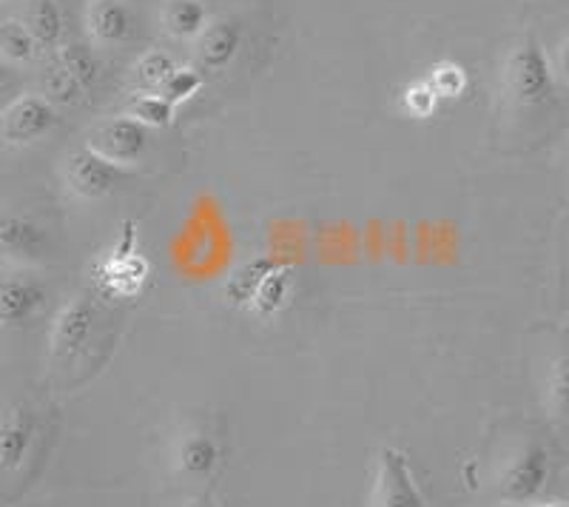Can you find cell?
<instances>
[{
	"mask_svg": "<svg viewBox=\"0 0 569 507\" xmlns=\"http://www.w3.org/2000/svg\"><path fill=\"white\" fill-rule=\"evenodd\" d=\"M501 89L505 98L516 106H550L558 95V80L550 58L543 54L536 34H525L505 54L501 63Z\"/></svg>",
	"mask_w": 569,
	"mask_h": 507,
	"instance_id": "obj_1",
	"label": "cell"
},
{
	"mask_svg": "<svg viewBox=\"0 0 569 507\" xmlns=\"http://www.w3.org/2000/svg\"><path fill=\"white\" fill-rule=\"evenodd\" d=\"M27 29L34 38V43L46 46V49H58L63 43L66 20L63 9L58 7V0H34L27 12Z\"/></svg>",
	"mask_w": 569,
	"mask_h": 507,
	"instance_id": "obj_15",
	"label": "cell"
},
{
	"mask_svg": "<svg viewBox=\"0 0 569 507\" xmlns=\"http://www.w3.org/2000/svg\"><path fill=\"white\" fill-rule=\"evenodd\" d=\"M86 32L98 46H123L134 34V12L126 0H91L86 9Z\"/></svg>",
	"mask_w": 569,
	"mask_h": 507,
	"instance_id": "obj_12",
	"label": "cell"
},
{
	"mask_svg": "<svg viewBox=\"0 0 569 507\" xmlns=\"http://www.w3.org/2000/svg\"><path fill=\"white\" fill-rule=\"evenodd\" d=\"M58 49H60L58 63L63 66L71 78L78 80L80 89L83 91L94 89L100 80V63L94 60L91 49H86V46L80 43H66V46H58Z\"/></svg>",
	"mask_w": 569,
	"mask_h": 507,
	"instance_id": "obj_17",
	"label": "cell"
},
{
	"mask_svg": "<svg viewBox=\"0 0 569 507\" xmlns=\"http://www.w3.org/2000/svg\"><path fill=\"white\" fill-rule=\"evenodd\" d=\"M174 66L177 63L171 60V54L160 52V49H151V52L140 54V60L134 66V74L146 89H160L162 80L174 72Z\"/></svg>",
	"mask_w": 569,
	"mask_h": 507,
	"instance_id": "obj_24",
	"label": "cell"
},
{
	"mask_svg": "<svg viewBox=\"0 0 569 507\" xmlns=\"http://www.w3.org/2000/svg\"><path fill=\"white\" fill-rule=\"evenodd\" d=\"M94 274H98V282L106 294L126 299L140 294L142 282L149 277V262L131 246V235H126V240L98 262Z\"/></svg>",
	"mask_w": 569,
	"mask_h": 507,
	"instance_id": "obj_11",
	"label": "cell"
},
{
	"mask_svg": "<svg viewBox=\"0 0 569 507\" xmlns=\"http://www.w3.org/2000/svg\"><path fill=\"white\" fill-rule=\"evenodd\" d=\"M52 237L43 222L29 215H0V260L18 268H32L49 260Z\"/></svg>",
	"mask_w": 569,
	"mask_h": 507,
	"instance_id": "obj_4",
	"label": "cell"
},
{
	"mask_svg": "<svg viewBox=\"0 0 569 507\" xmlns=\"http://www.w3.org/2000/svg\"><path fill=\"white\" fill-rule=\"evenodd\" d=\"M291 294V280L284 271H268L262 274V280L257 282L251 294V306L257 308L259 317H271L284 306V299Z\"/></svg>",
	"mask_w": 569,
	"mask_h": 507,
	"instance_id": "obj_19",
	"label": "cell"
},
{
	"mask_svg": "<svg viewBox=\"0 0 569 507\" xmlns=\"http://www.w3.org/2000/svg\"><path fill=\"white\" fill-rule=\"evenodd\" d=\"M38 443V414L18 402L0 410V479L18 474Z\"/></svg>",
	"mask_w": 569,
	"mask_h": 507,
	"instance_id": "obj_10",
	"label": "cell"
},
{
	"mask_svg": "<svg viewBox=\"0 0 569 507\" xmlns=\"http://www.w3.org/2000/svg\"><path fill=\"white\" fill-rule=\"evenodd\" d=\"M242 38H246V32H242V23L237 18L208 20V27L197 38V54H200L202 66L213 69V72L228 69L240 54Z\"/></svg>",
	"mask_w": 569,
	"mask_h": 507,
	"instance_id": "obj_14",
	"label": "cell"
},
{
	"mask_svg": "<svg viewBox=\"0 0 569 507\" xmlns=\"http://www.w3.org/2000/svg\"><path fill=\"white\" fill-rule=\"evenodd\" d=\"M547 405L556 410V417H563V410H567V362L563 359L552 365L550 377H547Z\"/></svg>",
	"mask_w": 569,
	"mask_h": 507,
	"instance_id": "obj_26",
	"label": "cell"
},
{
	"mask_svg": "<svg viewBox=\"0 0 569 507\" xmlns=\"http://www.w3.org/2000/svg\"><path fill=\"white\" fill-rule=\"evenodd\" d=\"M46 291L43 282L32 274L14 271L0 277V334L23 331L43 314Z\"/></svg>",
	"mask_w": 569,
	"mask_h": 507,
	"instance_id": "obj_6",
	"label": "cell"
},
{
	"mask_svg": "<svg viewBox=\"0 0 569 507\" xmlns=\"http://www.w3.org/2000/svg\"><path fill=\"white\" fill-rule=\"evenodd\" d=\"M441 100L436 98V91L430 89L427 80H413L410 86H405L401 91V109L405 115H410L413 120H427L433 118L436 111H439Z\"/></svg>",
	"mask_w": 569,
	"mask_h": 507,
	"instance_id": "obj_23",
	"label": "cell"
},
{
	"mask_svg": "<svg viewBox=\"0 0 569 507\" xmlns=\"http://www.w3.org/2000/svg\"><path fill=\"white\" fill-rule=\"evenodd\" d=\"M174 109L169 100L160 98L157 91H149V95H137L129 103V118H134L137 123L146 126V129H169L174 123Z\"/></svg>",
	"mask_w": 569,
	"mask_h": 507,
	"instance_id": "obj_18",
	"label": "cell"
},
{
	"mask_svg": "<svg viewBox=\"0 0 569 507\" xmlns=\"http://www.w3.org/2000/svg\"><path fill=\"white\" fill-rule=\"evenodd\" d=\"M222 448L206 430H186L174 445V470L186 479H211L220 468Z\"/></svg>",
	"mask_w": 569,
	"mask_h": 507,
	"instance_id": "obj_13",
	"label": "cell"
},
{
	"mask_svg": "<svg viewBox=\"0 0 569 507\" xmlns=\"http://www.w3.org/2000/svg\"><path fill=\"white\" fill-rule=\"evenodd\" d=\"M149 146V129L129 115L100 120V123L91 126L89 137H86V149H91L109 163L120 166V169H131V166L140 163Z\"/></svg>",
	"mask_w": 569,
	"mask_h": 507,
	"instance_id": "obj_3",
	"label": "cell"
},
{
	"mask_svg": "<svg viewBox=\"0 0 569 507\" xmlns=\"http://www.w3.org/2000/svg\"><path fill=\"white\" fill-rule=\"evenodd\" d=\"M98 322V308L86 297H71L60 306L49 326V365L52 368H69L89 351L91 334Z\"/></svg>",
	"mask_w": 569,
	"mask_h": 507,
	"instance_id": "obj_2",
	"label": "cell"
},
{
	"mask_svg": "<svg viewBox=\"0 0 569 507\" xmlns=\"http://www.w3.org/2000/svg\"><path fill=\"white\" fill-rule=\"evenodd\" d=\"M550 481V450L530 443L507 463L501 476V499L512 505H530L547 490Z\"/></svg>",
	"mask_w": 569,
	"mask_h": 507,
	"instance_id": "obj_7",
	"label": "cell"
},
{
	"mask_svg": "<svg viewBox=\"0 0 569 507\" xmlns=\"http://www.w3.org/2000/svg\"><path fill=\"white\" fill-rule=\"evenodd\" d=\"M202 83H206V78H202L197 69H191V66H186V69L174 66V72L162 80L160 89H157V95L169 100L171 106H177V103H186V100L194 98L197 91L202 89Z\"/></svg>",
	"mask_w": 569,
	"mask_h": 507,
	"instance_id": "obj_22",
	"label": "cell"
},
{
	"mask_svg": "<svg viewBox=\"0 0 569 507\" xmlns=\"http://www.w3.org/2000/svg\"><path fill=\"white\" fill-rule=\"evenodd\" d=\"M194 507H217V505H213V501H211V499H208V496H206V499L194 501Z\"/></svg>",
	"mask_w": 569,
	"mask_h": 507,
	"instance_id": "obj_28",
	"label": "cell"
},
{
	"mask_svg": "<svg viewBox=\"0 0 569 507\" xmlns=\"http://www.w3.org/2000/svg\"><path fill=\"white\" fill-rule=\"evenodd\" d=\"M7 80H9V69H7V63L0 60V91H3V86H7Z\"/></svg>",
	"mask_w": 569,
	"mask_h": 507,
	"instance_id": "obj_27",
	"label": "cell"
},
{
	"mask_svg": "<svg viewBox=\"0 0 569 507\" xmlns=\"http://www.w3.org/2000/svg\"><path fill=\"white\" fill-rule=\"evenodd\" d=\"M208 9L202 0H169L162 9V23L177 40H197L208 27Z\"/></svg>",
	"mask_w": 569,
	"mask_h": 507,
	"instance_id": "obj_16",
	"label": "cell"
},
{
	"mask_svg": "<svg viewBox=\"0 0 569 507\" xmlns=\"http://www.w3.org/2000/svg\"><path fill=\"white\" fill-rule=\"evenodd\" d=\"M58 126V109L40 95H23L12 100L0 115V137L9 146H29L43 140Z\"/></svg>",
	"mask_w": 569,
	"mask_h": 507,
	"instance_id": "obj_8",
	"label": "cell"
},
{
	"mask_svg": "<svg viewBox=\"0 0 569 507\" xmlns=\"http://www.w3.org/2000/svg\"><path fill=\"white\" fill-rule=\"evenodd\" d=\"M46 95H49L46 100H52V103H78L83 89L78 86V80L66 72L63 66L54 63L52 69L46 72Z\"/></svg>",
	"mask_w": 569,
	"mask_h": 507,
	"instance_id": "obj_25",
	"label": "cell"
},
{
	"mask_svg": "<svg viewBox=\"0 0 569 507\" xmlns=\"http://www.w3.org/2000/svg\"><path fill=\"white\" fill-rule=\"evenodd\" d=\"M38 52V43L29 34L27 23L23 20H3L0 23V54L12 63H29L34 60Z\"/></svg>",
	"mask_w": 569,
	"mask_h": 507,
	"instance_id": "obj_20",
	"label": "cell"
},
{
	"mask_svg": "<svg viewBox=\"0 0 569 507\" xmlns=\"http://www.w3.org/2000/svg\"><path fill=\"white\" fill-rule=\"evenodd\" d=\"M126 169L109 163L100 155H94L91 149H78L66 157L63 163V182L66 189L74 197L86 202L106 200L109 195H114L117 186H123Z\"/></svg>",
	"mask_w": 569,
	"mask_h": 507,
	"instance_id": "obj_5",
	"label": "cell"
},
{
	"mask_svg": "<svg viewBox=\"0 0 569 507\" xmlns=\"http://www.w3.org/2000/svg\"><path fill=\"white\" fill-rule=\"evenodd\" d=\"M425 80L430 83V89L436 91V98L439 100L461 98L467 91V86H470L467 69L461 63H456V60H439Z\"/></svg>",
	"mask_w": 569,
	"mask_h": 507,
	"instance_id": "obj_21",
	"label": "cell"
},
{
	"mask_svg": "<svg viewBox=\"0 0 569 507\" xmlns=\"http://www.w3.org/2000/svg\"><path fill=\"white\" fill-rule=\"evenodd\" d=\"M370 507H427L425 496L413 479V470L408 465V456L401 450L385 448L379 454Z\"/></svg>",
	"mask_w": 569,
	"mask_h": 507,
	"instance_id": "obj_9",
	"label": "cell"
},
{
	"mask_svg": "<svg viewBox=\"0 0 569 507\" xmlns=\"http://www.w3.org/2000/svg\"><path fill=\"white\" fill-rule=\"evenodd\" d=\"M532 507H567L563 501H547V505H532Z\"/></svg>",
	"mask_w": 569,
	"mask_h": 507,
	"instance_id": "obj_29",
	"label": "cell"
}]
</instances>
